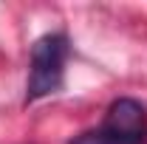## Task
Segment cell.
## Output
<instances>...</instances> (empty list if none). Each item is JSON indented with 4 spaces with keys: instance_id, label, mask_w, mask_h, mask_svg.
I'll return each mask as SVG.
<instances>
[{
    "instance_id": "7a4b0ae2",
    "label": "cell",
    "mask_w": 147,
    "mask_h": 144,
    "mask_svg": "<svg viewBox=\"0 0 147 144\" xmlns=\"http://www.w3.org/2000/svg\"><path fill=\"white\" fill-rule=\"evenodd\" d=\"M147 133V113L136 99H116L108 108L99 130L82 133L71 144H142Z\"/></svg>"
},
{
    "instance_id": "6da1fadb",
    "label": "cell",
    "mask_w": 147,
    "mask_h": 144,
    "mask_svg": "<svg viewBox=\"0 0 147 144\" xmlns=\"http://www.w3.org/2000/svg\"><path fill=\"white\" fill-rule=\"evenodd\" d=\"M68 59V40L65 34H45L31 48V68L26 82V102H37L42 96H51L62 88Z\"/></svg>"
}]
</instances>
